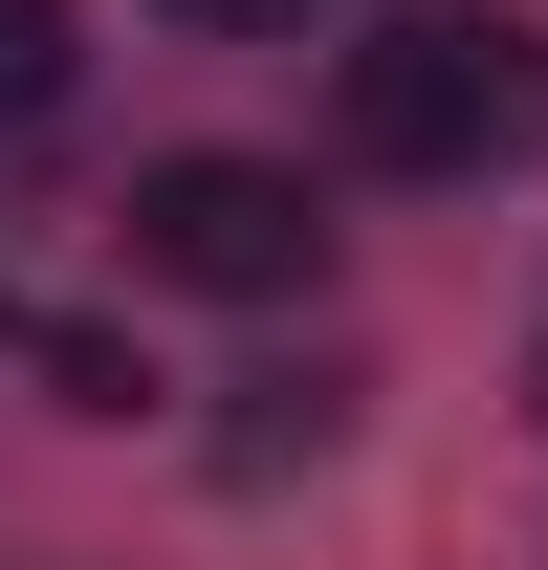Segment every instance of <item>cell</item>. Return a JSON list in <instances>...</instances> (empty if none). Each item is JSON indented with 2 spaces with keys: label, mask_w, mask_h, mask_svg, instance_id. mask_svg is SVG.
<instances>
[{
  "label": "cell",
  "mask_w": 548,
  "mask_h": 570,
  "mask_svg": "<svg viewBox=\"0 0 548 570\" xmlns=\"http://www.w3.org/2000/svg\"><path fill=\"white\" fill-rule=\"evenodd\" d=\"M351 154L373 176H505V154H548V22H482V0H417V22H373L330 67Z\"/></svg>",
  "instance_id": "1"
},
{
  "label": "cell",
  "mask_w": 548,
  "mask_h": 570,
  "mask_svg": "<svg viewBox=\"0 0 548 570\" xmlns=\"http://www.w3.org/2000/svg\"><path fill=\"white\" fill-rule=\"evenodd\" d=\"M133 264L198 285V307H307L330 285V198L285 154H154L133 176Z\"/></svg>",
  "instance_id": "2"
},
{
  "label": "cell",
  "mask_w": 548,
  "mask_h": 570,
  "mask_svg": "<svg viewBox=\"0 0 548 570\" xmlns=\"http://www.w3.org/2000/svg\"><path fill=\"white\" fill-rule=\"evenodd\" d=\"M330 373H242V417H219V461H242V483H285V461H330Z\"/></svg>",
  "instance_id": "3"
},
{
  "label": "cell",
  "mask_w": 548,
  "mask_h": 570,
  "mask_svg": "<svg viewBox=\"0 0 548 570\" xmlns=\"http://www.w3.org/2000/svg\"><path fill=\"white\" fill-rule=\"evenodd\" d=\"M67 110V0H0V132Z\"/></svg>",
  "instance_id": "4"
},
{
  "label": "cell",
  "mask_w": 548,
  "mask_h": 570,
  "mask_svg": "<svg viewBox=\"0 0 548 570\" xmlns=\"http://www.w3.org/2000/svg\"><path fill=\"white\" fill-rule=\"evenodd\" d=\"M176 22H219V45H285V22H307V0H176Z\"/></svg>",
  "instance_id": "5"
},
{
  "label": "cell",
  "mask_w": 548,
  "mask_h": 570,
  "mask_svg": "<svg viewBox=\"0 0 548 570\" xmlns=\"http://www.w3.org/2000/svg\"><path fill=\"white\" fill-rule=\"evenodd\" d=\"M527 417H548V352H527Z\"/></svg>",
  "instance_id": "6"
}]
</instances>
